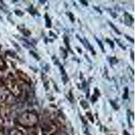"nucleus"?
I'll return each instance as SVG.
<instances>
[{"label": "nucleus", "instance_id": "f257e3e1", "mask_svg": "<svg viewBox=\"0 0 135 135\" xmlns=\"http://www.w3.org/2000/svg\"><path fill=\"white\" fill-rule=\"evenodd\" d=\"M20 124L25 126H32L38 122V117L32 112H25L18 118Z\"/></svg>", "mask_w": 135, "mask_h": 135}, {"label": "nucleus", "instance_id": "f03ea898", "mask_svg": "<svg viewBox=\"0 0 135 135\" xmlns=\"http://www.w3.org/2000/svg\"><path fill=\"white\" fill-rule=\"evenodd\" d=\"M10 135H23L21 131H20L18 129H14L12 132H10Z\"/></svg>", "mask_w": 135, "mask_h": 135}, {"label": "nucleus", "instance_id": "7ed1b4c3", "mask_svg": "<svg viewBox=\"0 0 135 135\" xmlns=\"http://www.w3.org/2000/svg\"><path fill=\"white\" fill-rule=\"evenodd\" d=\"M45 18H46V26L47 27H51V20L47 14L45 15Z\"/></svg>", "mask_w": 135, "mask_h": 135}, {"label": "nucleus", "instance_id": "20e7f679", "mask_svg": "<svg viewBox=\"0 0 135 135\" xmlns=\"http://www.w3.org/2000/svg\"><path fill=\"white\" fill-rule=\"evenodd\" d=\"M109 24H110V26H112V28H114V31H115V32H117V33H118V34H120V32H119V31H118V28H115V26H114V25H112V23H110V22H109Z\"/></svg>", "mask_w": 135, "mask_h": 135}, {"label": "nucleus", "instance_id": "39448f33", "mask_svg": "<svg viewBox=\"0 0 135 135\" xmlns=\"http://www.w3.org/2000/svg\"><path fill=\"white\" fill-rule=\"evenodd\" d=\"M96 40H97V42L99 43V45H100V47L101 48V49H102V50H103V51H104V48H103V45L101 44V42H100V41L99 40V39H97V38H96Z\"/></svg>", "mask_w": 135, "mask_h": 135}, {"label": "nucleus", "instance_id": "423d86ee", "mask_svg": "<svg viewBox=\"0 0 135 135\" xmlns=\"http://www.w3.org/2000/svg\"><path fill=\"white\" fill-rule=\"evenodd\" d=\"M125 91H126V93H125L124 94V97H123V98L124 99H127L128 98V89L127 88H126L125 89Z\"/></svg>", "mask_w": 135, "mask_h": 135}, {"label": "nucleus", "instance_id": "0eeeda50", "mask_svg": "<svg viewBox=\"0 0 135 135\" xmlns=\"http://www.w3.org/2000/svg\"><path fill=\"white\" fill-rule=\"evenodd\" d=\"M64 42H65V43H66V45H67L68 48V49H70V47H69V43H68V38L67 37H66V38L64 39Z\"/></svg>", "mask_w": 135, "mask_h": 135}, {"label": "nucleus", "instance_id": "6e6552de", "mask_svg": "<svg viewBox=\"0 0 135 135\" xmlns=\"http://www.w3.org/2000/svg\"><path fill=\"white\" fill-rule=\"evenodd\" d=\"M107 41H108V43H109V44H110V45H111V47H112V48L114 47V43H112V41H110V40H109V39H107Z\"/></svg>", "mask_w": 135, "mask_h": 135}, {"label": "nucleus", "instance_id": "1a4fd4ad", "mask_svg": "<svg viewBox=\"0 0 135 135\" xmlns=\"http://www.w3.org/2000/svg\"><path fill=\"white\" fill-rule=\"evenodd\" d=\"M80 2H82V3H83V4H84V5H86V6H87V2H84V1H80Z\"/></svg>", "mask_w": 135, "mask_h": 135}]
</instances>
